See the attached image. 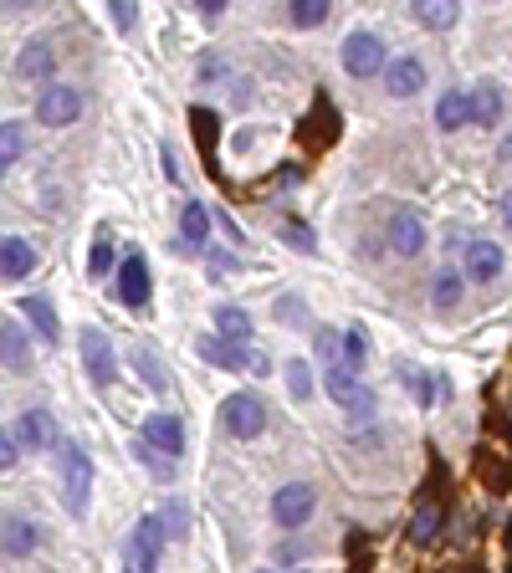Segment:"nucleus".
Masks as SVG:
<instances>
[{
  "label": "nucleus",
  "instance_id": "nucleus-1",
  "mask_svg": "<svg viewBox=\"0 0 512 573\" xmlns=\"http://www.w3.org/2000/svg\"><path fill=\"white\" fill-rule=\"evenodd\" d=\"M57 466H62V497H67V512L72 517H88L93 507V456L77 446V440H62L57 446Z\"/></svg>",
  "mask_w": 512,
  "mask_h": 573
},
{
  "label": "nucleus",
  "instance_id": "nucleus-2",
  "mask_svg": "<svg viewBox=\"0 0 512 573\" xmlns=\"http://www.w3.org/2000/svg\"><path fill=\"white\" fill-rule=\"evenodd\" d=\"M323 384H328V400L344 410L349 420H369L374 410H379V400H374V389L359 379V374H349L344 364H328V374H323Z\"/></svg>",
  "mask_w": 512,
  "mask_h": 573
},
{
  "label": "nucleus",
  "instance_id": "nucleus-3",
  "mask_svg": "<svg viewBox=\"0 0 512 573\" xmlns=\"http://www.w3.org/2000/svg\"><path fill=\"white\" fill-rule=\"evenodd\" d=\"M338 57H344L349 77H384V67H390V52H384V41L374 31H349Z\"/></svg>",
  "mask_w": 512,
  "mask_h": 573
},
{
  "label": "nucleus",
  "instance_id": "nucleus-4",
  "mask_svg": "<svg viewBox=\"0 0 512 573\" xmlns=\"http://www.w3.org/2000/svg\"><path fill=\"white\" fill-rule=\"evenodd\" d=\"M221 425H226V435H236V440H256V435L267 430V400H256L251 389L226 394V405H221Z\"/></svg>",
  "mask_w": 512,
  "mask_h": 573
},
{
  "label": "nucleus",
  "instance_id": "nucleus-5",
  "mask_svg": "<svg viewBox=\"0 0 512 573\" xmlns=\"http://www.w3.org/2000/svg\"><path fill=\"white\" fill-rule=\"evenodd\" d=\"M318 512V492L308 487V481H287V487H277V497H272V522L277 527H308V517Z\"/></svg>",
  "mask_w": 512,
  "mask_h": 573
},
{
  "label": "nucleus",
  "instance_id": "nucleus-6",
  "mask_svg": "<svg viewBox=\"0 0 512 573\" xmlns=\"http://www.w3.org/2000/svg\"><path fill=\"white\" fill-rule=\"evenodd\" d=\"M169 538H164V522H159V512H149V517H139V527H134V543H128V573H159V548H164Z\"/></svg>",
  "mask_w": 512,
  "mask_h": 573
},
{
  "label": "nucleus",
  "instance_id": "nucleus-7",
  "mask_svg": "<svg viewBox=\"0 0 512 573\" xmlns=\"http://www.w3.org/2000/svg\"><path fill=\"white\" fill-rule=\"evenodd\" d=\"M82 369H88V379L103 389L118 379V359H113V338L103 328H82Z\"/></svg>",
  "mask_w": 512,
  "mask_h": 573
},
{
  "label": "nucleus",
  "instance_id": "nucleus-8",
  "mask_svg": "<svg viewBox=\"0 0 512 573\" xmlns=\"http://www.w3.org/2000/svg\"><path fill=\"white\" fill-rule=\"evenodd\" d=\"M36 118L47 123V128L77 123L82 118V93H77V87H67V82H52L47 93H41V103H36Z\"/></svg>",
  "mask_w": 512,
  "mask_h": 573
},
{
  "label": "nucleus",
  "instance_id": "nucleus-9",
  "mask_svg": "<svg viewBox=\"0 0 512 573\" xmlns=\"http://www.w3.org/2000/svg\"><path fill=\"white\" fill-rule=\"evenodd\" d=\"M139 440H144V446H154L159 456H169V461H175V456H185V420L159 410V415H149V420H144Z\"/></svg>",
  "mask_w": 512,
  "mask_h": 573
},
{
  "label": "nucleus",
  "instance_id": "nucleus-10",
  "mask_svg": "<svg viewBox=\"0 0 512 573\" xmlns=\"http://www.w3.org/2000/svg\"><path fill=\"white\" fill-rule=\"evenodd\" d=\"M502 267H507V251L497 241H472L461 251V277L466 282H497Z\"/></svg>",
  "mask_w": 512,
  "mask_h": 573
},
{
  "label": "nucleus",
  "instance_id": "nucleus-11",
  "mask_svg": "<svg viewBox=\"0 0 512 573\" xmlns=\"http://www.w3.org/2000/svg\"><path fill=\"white\" fill-rule=\"evenodd\" d=\"M200 354H205L210 364H221V369H256V374H267V359L251 354V343H216V338H200Z\"/></svg>",
  "mask_w": 512,
  "mask_h": 573
},
{
  "label": "nucleus",
  "instance_id": "nucleus-12",
  "mask_svg": "<svg viewBox=\"0 0 512 573\" xmlns=\"http://www.w3.org/2000/svg\"><path fill=\"white\" fill-rule=\"evenodd\" d=\"M118 297H123V307H144L149 302V267H144L139 251H128L118 261Z\"/></svg>",
  "mask_w": 512,
  "mask_h": 573
},
{
  "label": "nucleus",
  "instance_id": "nucleus-13",
  "mask_svg": "<svg viewBox=\"0 0 512 573\" xmlns=\"http://www.w3.org/2000/svg\"><path fill=\"white\" fill-rule=\"evenodd\" d=\"M466 103H472V123L477 128H502V113H507V98H502V87L487 77L477 82L472 93H466Z\"/></svg>",
  "mask_w": 512,
  "mask_h": 573
},
{
  "label": "nucleus",
  "instance_id": "nucleus-14",
  "mask_svg": "<svg viewBox=\"0 0 512 573\" xmlns=\"http://www.w3.org/2000/svg\"><path fill=\"white\" fill-rule=\"evenodd\" d=\"M390 251L395 256H420L425 251V220L415 210H395L390 215Z\"/></svg>",
  "mask_w": 512,
  "mask_h": 573
},
{
  "label": "nucleus",
  "instance_id": "nucleus-15",
  "mask_svg": "<svg viewBox=\"0 0 512 573\" xmlns=\"http://www.w3.org/2000/svg\"><path fill=\"white\" fill-rule=\"evenodd\" d=\"M384 87H390V98H415L425 87V67L415 57H390V67H384Z\"/></svg>",
  "mask_w": 512,
  "mask_h": 573
},
{
  "label": "nucleus",
  "instance_id": "nucleus-16",
  "mask_svg": "<svg viewBox=\"0 0 512 573\" xmlns=\"http://www.w3.org/2000/svg\"><path fill=\"white\" fill-rule=\"evenodd\" d=\"M31 272H36V246L21 241V236H6V241H0V277H6V282H21V277H31Z\"/></svg>",
  "mask_w": 512,
  "mask_h": 573
},
{
  "label": "nucleus",
  "instance_id": "nucleus-17",
  "mask_svg": "<svg viewBox=\"0 0 512 573\" xmlns=\"http://www.w3.org/2000/svg\"><path fill=\"white\" fill-rule=\"evenodd\" d=\"M31 338H26V328L21 323H0V364L6 369H16V374H26L31 369Z\"/></svg>",
  "mask_w": 512,
  "mask_h": 573
},
{
  "label": "nucleus",
  "instance_id": "nucleus-18",
  "mask_svg": "<svg viewBox=\"0 0 512 573\" xmlns=\"http://www.w3.org/2000/svg\"><path fill=\"white\" fill-rule=\"evenodd\" d=\"M52 440H57V430H52V415H47V410H26V415L16 420V446L41 451V446H52Z\"/></svg>",
  "mask_w": 512,
  "mask_h": 573
},
{
  "label": "nucleus",
  "instance_id": "nucleus-19",
  "mask_svg": "<svg viewBox=\"0 0 512 573\" xmlns=\"http://www.w3.org/2000/svg\"><path fill=\"white\" fill-rule=\"evenodd\" d=\"M31 548H36V527L26 517H6V522H0V553H6V558H26Z\"/></svg>",
  "mask_w": 512,
  "mask_h": 573
},
{
  "label": "nucleus",
  "instance_id": "nucleus-20",
  "mask_svg": "<svg viewBox=\"0 0 512 573\" xmlns=\"http://www.w3.org/2000/svg\"><path fill=\"white\" fill-rule=\"evenodd\" d=\"M466 123H472V103H466V93H461V87L441 93V103H436V128L456 134V128H466Z\"/></svg>",
  "mask_w": 512,
  "mask_h": 573
},
{
  "label": "nucleus",
  "instance_id": "nucleus-21",
  "mask_svg": "<svg viewBox=\"0 0 512 573\" xmlns=\"http://www.w3.org/2000/svg\"><path fill=\"white\" fill-rule=\"evenodd\" d=\"M180 241L195 246V251H205V241H210V210H205L200 200H190V205L180 210Z\"/></svg>",
  "mask_w": 512,
  "mask_h": 573
},
{
  "label": "nucleus",
  "instance_id": "nucleus-22",
  "mask_svg": "<svg viewBox=\"0 0 512 573\" xmlns=\"http://www.w3.org/2000/svg\"><path fill=\"white\" fill-rule=\"evenodd\" d=\"M216 328H221V338L226 343H251V313H246V307H236V302H221L216 307Z\"/></svg>",
  "mask_w": 512,
  "mask_h": 573
},
{
  "label": "nucleus",
  "instance_id": "nucleus-23",
  "mask_svg": "<svg viewBox=\"0 0 512 573\" xmlns=\"http://www.w3.org/2000/svg\"><path fill=\"white\" fill-rule=\"evenodd\" d=\"M52 62H57V57H52L47 41H31V47H21V57H16V72L36 82V77H52Z\"/></svg>",
  "mask_w": 512,
  "mask_h": 573
},
{
  "label": "nucleus",
  "instance_id": "nucleus-24",
  "mask_svg": "<svg viewBox=\"0 0 512 573\" xmlns=\"http://www.w3.org/2000/svg\"><path fill=\"white\" fill-rule=\"evenodd\" d=\"M21 313L31 318V328H36L41 338H47V343H57V338H62L57 313H52V302H47V297H26V302H21Z\"/></svg>",
  "mask_w": 512,
  "mask_h": 573
},
{
  "label": "nucleus",
  "instance_id": "nucleus-25",
  "mask_svg": "<svg viewBox=\"0 0 512 573\" xmlns=\"http://www.w3.org/2000/svg\"><path fill=\"white\" fill-rule=\"evenodd\" d=\"M159 522H164V538L169 543H185L190 538V507H185V497H169L164 512H159Z\"/></svg>",
  "mask_w": 512,
  "mask_h": 573
},
{
  "label": "nucleus",
  "instance_id": "nucleus-26",
  "mask_svg": "<svg viewBox=\"0 0 512 573\" xmlns=\"http://www.w3.org/2000/svg\"><path fill=\"white\" fill-rule=\"evenodd\" d=\"M364 359H369V343H364V333H359V328L338 333V364H344L349 374H359V369H364Z\"/></svg>",
  "mask_w": 512,
  "mask_h": 573
},
{
  "label": "nucleus",
  "instance_id": "nucleus-27",
  "mask_svg": "<svg viewBox=\"0 0 512 573\" xmlns=\"http://www.w3.org/2000/svg\"><path fill=\"white\" fill-rule=\"evenodd\" d=\"M461 292H466V277H461V272H436V282H431V302L441 307V313H451V307L461 302Z\"/></svg>",
  "mask_w": 512,
  "mask_h": 573
},
{
  "label": "nucleus",
  "instance_id": "nucleus-28",
  "mask_svg": "<svg viewBox=\"0 0 512 573\" xmlns=\"http://www.w3.org/2000/svg\"><path fill=\"white\" fill-rule=\"evenodd\" d=\"M26 149V134H21V123H0V174H6Z\"/></svg>",
  "mask_w": 512,
  "mask_h": 573
},
{
  "label": "nucleus",
  "instance_id": "nucleus-29",
  "mask_svg": "<svg viewBox=\"0 0 512 573\" xmlns=\"http://www.w3.org/2000/svg\"><path fill=\"white\" fill-rule=\"evenodd\" d=\"M134 369L144 374V384H149V389H169V374H164V364L154 359V348H144V343L134 348Z\"/></svg>",
  "mask_w": 512,
  "mask_h": 573
},
{
  "label": "nucleus",
  "instance_id": "nucleus-30",
  "mask_svg": "<svg viewBox=\"0 0 512 573\" xmlns=\"http://www.w3.org/2000/svg\"><path fill=\"white\" fill-rule=\"evenodd\" d=\"M323 21H328V0H292V26L313 31V26H323Z\"/></svg>",
  "mask_w": 512,
  "mask_h": 573
},
{
  "label": "nucleus",
  "instance_id": "nucleus-31",
  "mask_svg": "<svg viewBox=\"0 0 512 573\" xmlns=\"http://www.w3.org/2000/svg\"><path fill=\"white\" fill-rule=\"evenodd\" d=\"M287 394H292V400H313V369H308V359H292L287 364Z\"/></svg>",
  "mask_w": 512,
  "mask_h": 573
},
{
  "label": "nucleus",
  "instance_id": "nucleus-32",
  "mask_svg": "<svg viewBox=\"0 0 512 573\" xmlns=\"http://www.w3.org/2000/svg\"><path fill=\"white\" fill-rule=\"evenodd\" d=\"M113 267H118V251H113V241H108V236H98V246H93V256H88V277H93V282H103Z\"/></svg>",
  "mask_w": 512,
  "mask_h": 573
},
{
  "label": "nucleus",
  "instance_id": "nucleus-33",
  "mask_svg": "<svg viewBox=\"0 0 512 573\" xmlns=\"http://www.w3.org/2000/svg\"><path fill=\"white\" fill-rule=\"evenodd\" d=\"M415 21L431 26V31H446V26L461 21V6H415Z\"/></svg>",
  "mask_w": 512,
  "mask_h": 573
},
{
  "label": "nucleus",
  "instance_id": "nucleus-34",
  "mask_svg": "<svg viewBox=\"0 0 512 573\" xmlns=\"http://www.w3.org/2000/svg\"><path fill=\"white\" fill-rule=\"evenodd\" d=\"M436 527H441V512H436V507H420L415 522H410V543H420V548L436 543Z\"/></svg>",
  "mask_w": 512,
  "mask_h": 573
},
{
  "label": "nucleus",
  "instance_id": "nucleus-35",
  "mask_svg": "<svg viewBox=\"0 0 512 573\" xmlns=\"http://www.w3.org/2000/svg\"><path fill=\"white\" fill-rule=\"evenodd\" d=\"M282 241H287L292 251H313V246H318L313 226H303V220H287V226H282Z\"/></svg>",
  "mask_w": 512,
  "mask_h": 573
},
{
  "label": "nucleus",
  "instance_id": "nucleus-36",
  "mask_svg": "<svg viewBox=\"0 0 512 573\" xmlns=\"http://www.w3.org/2000/svg\"><path fill=\"white\" fill-rule=\"evenodd\" d=\"M139 461L159 476V481H175V461H169V456H159L154 446H144V440H139Z\"/></svg>",
  "mask_w": 512,
  "mask_h": 573
},
{
  "label": "nucleus",
  "instance_id": "nucleus-37",
  "mask_svg": "<svg viewBox=\"0 0 512 573\" xmlns=\"http://www.w3.org/2000/svg\"><path fill=\"white\" fill-rule=\"evenodd\" d=\"M410 384H415V400H420V405H431L436 394H441V384H436V379H425V374H410Z\"/></svg>",
  "mask_w": 512,
  "mask_h": 573
},
{
  "label": "nucleus",
  "instance_id": "nucleus-38",
  "mask_svg": "<svg viewBox=\"0 0 512 573\" xmlns=\"http://www.w3.org/2000/svg\"><path fill=\"white\" fill-rule=\"evenodd\" d=\"M11 466H16V435L0 430V471H11Z\"/></svg>",
  "mask_w": 512,
  "mask_h": 573
},
{
  "label": "nucleus",
  "instance_id": "nucleus-39",
  "mask_svg": "<svg viewBox=\"0 0 512 573\" xmlns=\"http://www.w3.org/2000/svg\"><path fill=\"white\" fill-rule=\"evenodd\" d=\"M134 21H139V11L128 6V0H118V6H113V26H118V31H128V26H134Z\"/></svg>",
  "mask_w": 512,
  "mask_h": 573
},
{
  "label": "nucleus",
  "instance_id": "nucleus-40",
  "mask_svg": "<svg viewBox=\"0 0 512 573\" xmlns=\"http://www.w3.org/2000/svg\"><path fill=\"white\" fill-rule=\"evenodd\" d=\"M236 267H241L236 256H226V251H210V272H216V277H221V272H236Z\"/></svg>",
  "mask_w": 512,
  "mask_h": 573
},
{
  "label": "nucleus",
  "instance_id": "nucleus-41",
  "mask_svg": "<svg viewBox=\"0 0 512 573\" xmlns=\"http://www.w3.org/2000/svg\"><path fill=\"white\" fill-rule=\"evenodd\" d=\"M502 226H507V231H512V190H507V195H502Z\"/></svg>",
  "mask_w": 512,
  "mask_h": 573
},
{
  "label": "nucleus",
  "instance_id": "nucleus-42",
  "mask_svg": "<svg viewBox=\"0 0 512 573\" xmlns=\"http://www.w3.org/2000/svg\"><path fill=\"white\" fill-rule=\"evenodd\" d=\"M497 154H502V159H507V164H512V134H507V139H502V144H497Z\"/></svg>",
  "mask_w": 512,
  "mask_h": 573
},
{
  "label": "nucleus",
  "instance_id": "nucleus-43",
  "mask_svg": "<svg viewBox=\"0 0 512 573\" xmlns=\"http://www.w3.org/2000/svg\"><path fill=\"white\" fill-rule=\"evenodd\" d=\"M267 573H277V568H267Z\"/></svg>",
  "mask_w": 512,
  "mask_h": 573
}]
</instances>
